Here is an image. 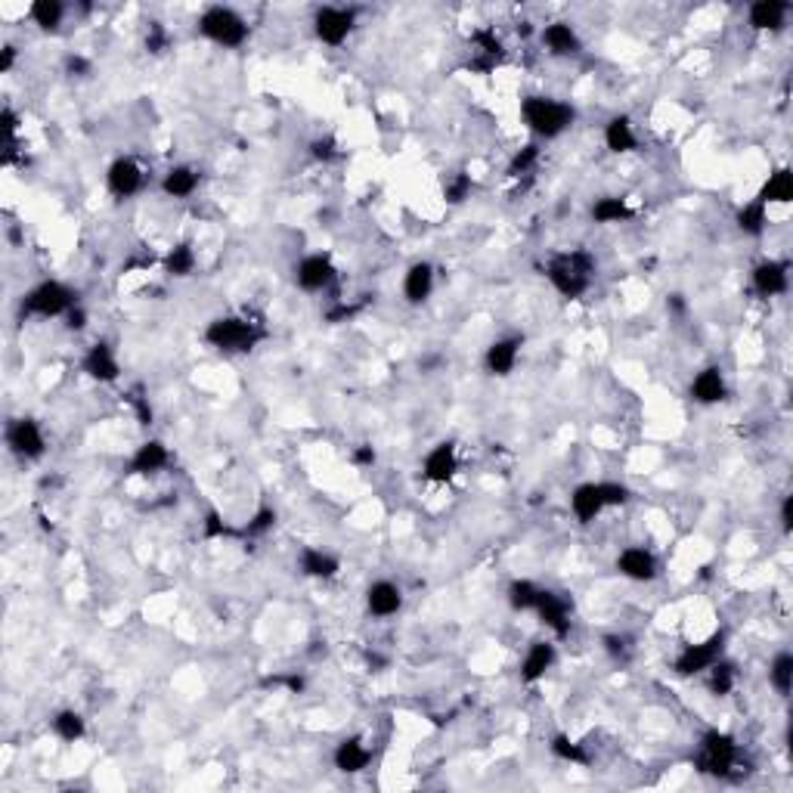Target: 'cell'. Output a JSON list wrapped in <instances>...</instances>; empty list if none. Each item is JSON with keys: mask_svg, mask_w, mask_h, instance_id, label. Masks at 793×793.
<instances>
[{"mask_svg": "<svg viewBox=\"0 0 793 793\" xmlns=\"http://www.w3.org/2000/svg\"><path fill=\"white\" fill-rule=\"evenodd\" d=\"M276 524H279V512L264 502V505H258V512L242 524V539H264L267 533L276 530Z\"/></svg>", "mask_w": 793, "mask_h": 793, "instance_id": "43", "label": "cell"}, {"mask_svg": "<svg viewBox=\"0 0 793 793\" xmlns=\"http://www.w3.org/2000/svg\"><path fill=\"white\" fill-rule=\"evenodd\" d=\"M168 465H171L168 443L158 440V437H149L131 453L128 465H124V474H131V478H155V474H162Z\"/></svg>", "mask_w": 793, "mask_h": 793, "instance_id": "20", "label": "cell"}, {"mask_svg": "<svg viewBox=\"0 0 793 793\" xmlns=\"http://www.w3.org/2000/svg\"><path fill=\"white\" fill-rule=\"evenodd\" d=\"M292 279L304 295H326L338 285V267L329 251H310L292 267Z\"/></svg>", "mask_w": 793, "mask_h": 793, "instance_id": "10", "label": "cell"}, {"mask_svg": "<svg viewBox=\"0 0 793 793\" xmlns=\"http://www.w3.org/2000/svg\"><path fill=\"white\" fill-rule=\"evenodd\" d=\"M202 539L205 543H230V539H242V527L230 524L220 509H208L202 518Z\"/></svg>", "mask_w": 793, "mask_h": 793, "instance_id": "40", "label": "cell"}, {"mask_svg": "<svg viewBox=\"0 0 793 793\" xmlns=\"http://www.w3.org/2000/svg\"><path fill=\"white\" fill-rule=\"evenodd\" d=\"M750 289L756 298L772 301L790 292V261L787 258H766L750 270Z\"/></svg>", "mask_w": 793, "mask_h": 793, "instance_id": "15", "label": "cell"}, {"mask_svg": "<svg viewBox=\"0 0 793 793\" xmlns=\"http://www.w3.org/2000/svg\"><path fill=\"white\" fill-rule=\"evenodd\" d=\"M666 310H670V313H676V316H682V313L688 310V301H685V295H679V292H673V295H666Z\"/></svg>", "mask_w": 793, "mask_h": 793, "instance_id": "57", "label": "cell"}, {"mask_svg": "<svg viewBox=\"0 0 793 793\" xmlns=\"http://www.w3.org/2000/svg\"><path fill=\"white\" fill-rule=\"evenodd\" d=\"M363 605H366V614L375 617V620H391L403 611L406 605V595L403 589L394 583V580H372L363 592Z\"/></svg>", "mask_w": 793, "mask_h": 793, "instance_id": "21", "label": "cell"}, {"mask_svg": "<svg viewBox=\"0 0 793 793\" xmlns=\"http://www.w3.org/2000/svg\"><path fill=\"white\" fill-rule=\"evenodd\" d=\"M419 474H422L425 484L447 487L459 474V447H456V440H437L434 447L422 456Z\"/></svg>", "mask_w": 793, "mask_h": 793, "instance_id": "14", "label": "cell"}, {"mask_svg": "<svg viewBox=\"0 0 793 793\" xmlns=\"http://www.w3.org/2000/svg\"><path fill=\"white\" fill-rule=\"evenodd\" d=\"M128 400H131V406H134V412H137V419H140V425H143V428L155 422V412H152V403H149V397H143L140 391H134Z\"/></svg>", "mask_w": 793, "mask_h": 793, "instance_id": "51", "label": "cell"}, {"mask_svg": "<svg viewBox=\"0 0 793 793\" xmlns=\"http://www.w3.org/2000/svg\"><path fill=\"white\" fill-rule=\"evenodd\" d=\"M62 320H66V329H69V332H84L87 323H90V313H87L84 304H78L75 310H69L66 316H62Z\"/></svg>", "mask_w": 793, "mask_h": 793, "instance_id": "55", "label": "cell"}, {"mask_svg": "<svg viewBox=\"0 0 793 793\" xmlns=\"http://www.w3.org/2000/svg\"><path fill=\"white\" fill-rule=\"evenodd\" d=\"M4 443L7 450L19 459V462H41L47 456V437L38 419L31 416H19L10 419L4 428Z\"/></svg>", "mask_w": 793, "mask_h": 793, "instance_id": "11", "label": "cell"}, {"mask_svg": "<svg viewBox=\"0 0 793 793\" xmlns=\"http://www.w3.org/2000/svg\"><path fill=\"white\" fill-rule=\"evenodd\" d=\"M549 753L558 759V763H567V766H592V753L586 750V744L570 738L567 732H555L549 738Z\"/></svg>", "mask_w": 793, "mask_h": 793, "instance_id": "37", "label": "cell"}, {"mask_svg": "<svg viewBox=\"0 0 793 793\" xmlns=\"http://www.w3.org/2000/svg\"><path fill=\"white\" fill-rule=\"evenodd\" d=\"M81 372L97 385H115L121 378V360L115 354L112 341H106V338L93 341L81 357Z\"/></svg>", "mask_w": 793, "mask_h": 793, "instance_id": "16", "label": "cell"}, {"mask_svg": "<svg viewBox=\"0 0 793 793\" xmlns=\"http://www.w3.org/2000/svg\"><path fill=\"white\" fill-rule=\"evenodd\" d=\"M778 524H781V533H784V536L793 533V496H790V493L781 496V505H778Z\"/></svg>", "mask_w": 793, "mask_h": 793, "instance_id": "54", "label": "cell"}, {"mask_svg": "<svg viewBox=\"0 0 793 793\" xmlns=\"http://www.w3.org/2000/svg\"><path fill=\"white\" fill-rule=\"evenodd\" d=\"M28 19L35 22L44 35H56L62 22H66V4H62V0H35V4L28 7Z\"/></svg>", "mask_w": 793, "mask_h": 793, "instance_id": "38", "label": "cell"}, {"mask_svg": "<svg viewBox=\"0 0 793 793\" xmlns=\"http://www.w3.org/2000/svg\"><path fill=\"white\" fill-rule=\"evenodd\" d=\"M707 676V691L713 694V697H728L732 694L735 688H738V676H741V670H738V663L732 660V657H719L710 670L704 673Z\"/></svg>", "mask_w": 793, "mask_h": 793, "instance_id": "36", "label": "cell"}, {"mask_svg": "<svg viewBox=\"0 0 793 793\" xmlns=\"http://www.w3.org/2000/svg\"><path fill=\"white\" fill-rule=\"evenodd\" d=\"M521 121L536 140H558L577 121V109L567 100L546 97V93H527L521 100Z\"/></svg>", "mask_w": 793, "mask_h": 793, "instance_id": "3", "label": "cell"}, {"mask_svg": "<svg viewBox=\"0 0 793 793\" xmlns=\"http://www.w3.org/2000/svg\"><path fill=\"white\" fill-rule=\"evenodd\" d=\"M539 44H543V50L552 59H577V56H583V38H580L577 25H570L564 19H555V22L539 28Z\"/></svg>", "mask_w": 793, "mask_h": 793, "instance_id": "19", "label": "cell"}, {"mask_svg": "<svg viewBox=\"0 0 793 793\" xmlns=\"http://www.w3.org/2000/svg\"><path fill=\"white\" fill-rule=\"evenodd\" d=\"M790 4L787 0H753L747 7V25L753 31H769V35H778V31L787 28L790 19Z\"/></svg>", "mask_w": 793, "mask_h": 793, "instance_id": "29", "label": "cell"}, {"mask_svg": "<svg viewBox=\"0 0 793 793\" xmlns=\"http://www.w3.org/2000/svg\"><path fill=\"white\" fill-rule=\"evenodd\" d=\"M357 19H360V10L357 7H316L313 10V38L320 41L323 47H344L351 41V35L357 31Z\"/></svg>", "mask_w": 793, "mask_h": 793, "instance_id": "8", "label": "cell"}, {"mask_svg": "<svg viewBox=\"0 0 793 793\" xmlns=\"http://www.w3.org/2000/svg\"><path fill=\"white\" fill-rule=\"evenodd\" d=\"M437 289V267L431 261H412L403 273L400 292L409 307H422Z\"/></svg>", "mask_w": 793, "mask_h": 793, "instance_id": "25", "label": "cell"}, {"mask_svg": "<svg viewBox=\"0 0 793 793\" xmlns=\"http://www.w3.org/2000/svg\"><path fill=\"white\" fill-rule=\"evenodd\" d=\"M589 217L598 227H614V224H629V220H636V208H632L629 199H623V196H598L589 205Z\"/></svg>", "mask_w": 793, "mask_h": 793, "instance_id": "32", "label": "cell"}, {"mask_svg": "<svg viewBox=\"0 0 793 793\" xmlns=\"http://www.w3.org/2000/svg\"><path fill=\"white\" fill-rule=\"evenodd\" d=\"M567 505H570V512H574L577 524H583V527L595 524L601 515L608 512L605 493H601V481H583V484H577L574 490H570V496H567Z\"/></svg>", "mask_w": 793, "mask_h": 793, "instance_id": "26", "label": "cell"}, {"mask_svg": "<svg viewBox=\"0 0 793 793\" xmlns=\"http://www.w3.org/2000/svg\"><path fill=\"white\" fill-rule=\"evenodd\" d=\"M106 189L115 199H134L146 189V171L134 155H118L106 168Z\"/></svg>", "mask_w": 793, "mask_h": 793, "instance_id": "13", "label": "cell"}, {"mask_svg": "<svg viewBox=\"0 0 793 793\" xmlns=\"http://www.w3.org/2000/svg\"><path fill=\"white\" fill-rule=\"evenodd\" d=\"M601 140H605V149L611 155H632L639 149V134L636 124L626 112H617L605 121V131H601Z\"/></svg>", "mask_w": 793, "mask_h": 793, "instance_id": "30", "label": "cell"}, {"mask_svg": "<svg viewBox=\"0 0 793 793\" xmlns=\"http://www.w3.org/2000/svg\"><path fill=\"white\" fill-rule=\"evenodd\" d=\"M558 663V645L552 639H536L527 645L521 663H518V679L521 685H536L549 676V670Z\"/></svg>", "mask_w": 793, "mask_h": 793, "instance_id": "22", "label": "cell"}, {"mask_svg": "<svg viewBox=\"0 0 793 793\" xmlns=\"http://www.w3.org/2000/svg\"><path fill=\"white\" fill-rule=\"evenodd\" d=\"M595 273H598V261L589 248L555 251V255L543 264V276L549 279V285L564 301L586 298L589 289L595 285Z\"/></svg>", "mask_w": 793, "mask_h": 793, "instance_id": "2", "label": "cell"}, {"mask_svg": "<svg viewBox=\"0 0 793 793\" xmlns=\"http://www.w3.org/2000/svg\"><path fill=\"white\" fill-rule=\"evenodd\" d=\"M363 307L360 304H344V301H335L332 310H326V320L329 323H347V320H354V316L360 313Z\"/></svg>", "mask_w": 793, "mask_h": 793, "instance_id": "52", "label": "cell"}, {"mask_svg": "<svg viewBox=\"0 0 793 793\" xmlns=\"http://www.w3.org/2000/svg\"><path fill=\"white\" fill-rule=\"evenodd\" d=\"M601 493H605L608 509H623V505L632 502V490L623 481H601Z\"/></svg>", "mask_w": 793, "mask_h": 793, "instance_id": "48", "label": "cell"}, {"mask_svg": "<svg viewBox=\"0 0 793 793\" xmlns=\"http://www.w3.org/2000/svg\"><path fill=\"white\" fill-rule=\"evenodd\" d=\"M375 459H378V453H375L372 443H357V447L351 450V462H354L357 468H372Z\"/></svg>", "mask_w": 793, "mask_h": 793, "instance_id": "53", "label": "cell"}, {"mask_svg": "<svg viewBox=\"0 0 793 793\" xmlns=\"http://www.w3.org/2000/svg\"><path fill=\"white\" fill-rule=\"evenodd\" d=\"M539 583L527 580V577H515L509 586H505V601H509V608L515 614H533L536 608V598H539Z\"/></svg>", "mask_w": 793, "mask_h": 793, "instance_id": "39", "label": "cell"}, {"mask_svg": "<svg viewBox=\"0 0 793 793\" xmlns=\"http://www.w3.org/2000/svg\"><path fill=\"white\" fill-rule=\"evenodd\" d=\"M468 41H471V47H474V56H471V62H468V69H471V72L490 75V72H496L499 66H505V62H509V50H505V41L499 38V31H496L493 25L474 28Z\"/></svg>", "mask_w": 793, "mask_h": 793, "instance_id": "12", "label": "cell"}, {"mask_svg": "<svg viewBox=\"0 0 793 793\" xmlns=\"http://www.w3.org/2000/svg\"><path fill=\"white\" fill-rule=\"evenodd\" d=\"M295 567L298 574L307 577V580H320V583H329V580H338L341 577V558L323 546H301L298 549V558H295Z\"/></svg>", "mask_w": 793, "mask_h": 793, "instance_id": "23", "label": "cell"}, {"mask_svg": "<svg viewBox=\"0 0 793 793\" xmlns=\"http://www.w3.org/2000/svg\"><path fill=\"white\" fill-rule=\"evenodd\" d=\"M601 648H605V654L614 663H629V657H632V639L623 636V632H608V636H601Z\"/></svg>", "mask_w": 793, "mask_h": 793, "instance_id": "45", "label": "cell"}, {"mask_svg": "<svg viewBox=\"0 0 793 793\" xmlns=\"http://www.w3.org/2000/svg\"><path fill=\"white\" fill-rule=\"evenodd\" d=\"M725 651H728V629L722 626V629L710 632L707 639L685 645V648L673 657V666H670V670H673V676H679V679H697V676H704L719 657H725Z\"/></svg>", "mask_w": 793, "mask_h": 793, "instance_id": "7", "label": "cell"}, {"mask_svg": "<svg viewBox=\"0 0 793 793\" xmlns=\"http://www.w3.org/2000/svg\"><path fill=\"white\" fill-rule=\"evenodd\" d=\"M332 766L341 775H363L372 766V747L360 735H347L332 750Z\"/></svg>", "mask_w": 793, "mask_h": 793, "instance_id": "27", "label": "cell"}, {"mask_svg": "<svg viewBox=\"0 0 793 793\" xmlns=\"http://www.w3.org/2000/svg\"><path fill=\"white\" fill-rule=\"evenodd\" d=\"M769 685L778 697H790L793 691V654L787 648H781L772 660H769Z\"/></svg>", "mask_w": 793, "mask_h": 793, "instance_id": "41", "label": "cell"}, {"mask_svg": "<svg viewBox=\"0 0 793 793\" xmlns=\"http://www.w3.org/2000/svg\"><path fill=\"white\" fill-rule=\"evenodd\" d=\"M264 685H267V688H285L289 694H301L307 682H304V676H298V673H279V676H267Z\"/></svg>", "mask_w": 793, "mask_h": 793, "instance_id": "50", "label": "cell"}, {"mask_svg": "<svg viewBox=\"0 0 793 793\" xmlns=\"http://www.w3.org/2000/svg\"><path fill=\"white\" fill-rule=\"evenodd\" d=\"M536 620L543 623L555 642H567L570 632H574V598L567 592H558V589H539V598H536V608H533Z\"/></svg>", "mask_w": 793, "mask_h": 793, "instance_id": "9", "label": "cell"}, {"mask_svg": "<svg viewBox=\"0 0 793 793\" xmlns=\"http://www.w3.org/2000/svg\"><path fill=\"white\" fill-rule=\"evenodd\" d=\"M16 59H19L16 44H4V47H0V75H10L16 69Z\"/></svg>", "mask_w": 793, "mask_h": 793, "instance_id": "56", "label": "cell"}, {"mask_svg": "<svg viewBox=\"0 0 793 793\" xmlns=\"http://www.w3.org/2000/svg\"><path fill=\"white\" fill-rule=\"evenodd\" d=\"M267 338H270V332H267L261 316L245 313V310L242 313H220V316H214V320H208V326L202 332V341L211 347V351L227 354V357H245Z\"/></svg>", "mask_w": 793, "mask_h": 793, "instance_id": "1", "label": "cell"}, {"mask_svg": "<svg viewBox=\"0 0 793 793\" xmlns=\"http://www.w3.org/2000/svg\"><path fill=\"white\" fill-rule=\"evenodd\" d=\"M688 400L697 406H719L728 400V382L722 366L710 363L701 372H694V378L688 382Z\"/></svg>", "mask_w": 793, "mask_h": 793, "instance_id": "24", "label": "cell"}, {"mask_svg": "<svg viewBox=\"0 0 793 793\" xmlns=\"http://www.w3.org/2000/svg\"><path fill=\"white\" fill-rule=\"evenodd\" d=\"M310 158H313V162H320V165L338 162L341 149H338L335 137H316V140H310Z\"/></svg>", "mask_w": 793, "mask_h": 793, "instance_id": "47", "label": "cell"}, {"mask_svg": "<svg viewBox=\"0 0 793 793\" xmlns=\"http://www.w3.org/2000/svg\"><path fill=\"white\" fill-rule=\"evenodd\" d=\"M521 351H524V335H518V332L499 335L496 341L487 344V351H484V372L493 378H509L521 360Z\"/></svg>", "mask_w": 793, "mask_h": 793, "instance_id": "18", "label": "cell"}, {"mask_svg": "<svg viewBox=\"0 0 793 793\" xmlns=\"http://www.w3.org/2000/svg\"><path fill=\"white\" fill-rule=\"evenodd\" d=\"M199 186H202V171L196 165H186V162L171 165L162 174V180H158V189H162V196L165 199H177V202L193 199L199 193Z\"/></svg>", "mask_w": 793, "mask_h": 793, "instance_id": "28", "label": "cell"}, {"mask_svg": "<svg viewBox=\"0 0 793 793\" xmlns=\"http://www.w3.org/2000/svg\"><path fill=\"white\" fill-rule=\"evenodd\" d=\"M158 267L165 270V276H171V279H189V276H196V270H199V255H196V248H193V242H186V239H180V242H174L162 258H158Z\"/></svg>", "mask_w": 793, "mask_h": 793, "instance_id": "31", "label": "cell"}, {"mask_svg": "<svg viewBox=\"0 0 793 793\" xmlns=\"http://www.w3.org/2000/svg\"><path fill=\"white\" fill-rule=\"evenodd\" d=\"M738 766H741V744L732 732H725V728H707V732L697 738L694 769L701 775L728 781L738 775Z\"/></svg>", "mask_w": 793, "mask_h": 793, "instance_id": "4", "label": "cell"}, {"mask_svg": "<svg viewBox=\"0 0 793 793\" xmlns=\"http://www.w3.org/2000/svg\"><path fill=\"white\" fill-rule=\"evenodd\" d=\"M530 31H533L530 22H521V25H518V38H530Z\"/></svg>", "mask_w": 793, "mask_h": 793, "instance_id": "58", "label": "cell"}, {"mask_svg": "<svg viewBox=\"0 0 793 793\" xmlns=\"http://www.w3.org/2000/svg\"><path fill=\"white\" fill-rule=\"evenodd\" d=\"M196 35L214 47H224V50H239L248 44L251 38V25L248 19L233 10V7H224V4H211L199 13L196 19Z\"/></svg>", "mask_w": 793, "mask_h": 793, "instance_id": "6", "label": "cell"}, {"mask_svg": "<svg viewBox=\"0 0 793 793\" xmlns=\"http://www.w3.org/2000/svg\"><path fill=\"white\" fill-rule=\"evenodd\" d=\"M165 50H171V31L162 22H149V28H146V53L162 56Z\"/></svg>", "mask_w": 793, "mask_h": 793, "instance_id": "46", "label": "cell"}, {"mask_svg": "<svg viewBox=\"0 0 793 793\" xmlns=\"http://www.w3.org/2000/svg\"><path fill=\"white\" fill-rule=\"evenodd\" d=\"M756 199L763 202V205H790L793 202V171L790 168H775L763 186H759V193Z\"/></svg>", "mask_w": 793, "mask_h": 793, "instance_id": "35", "label": "cell"}, {"mask_svg": "<svg viewBox=\"0 0 793 793\" xmlns=\"http://www.w3.org/2000/svg\"><path fill=\"white\" fill-rule=\"evenodd\" d=\"M614 570L629 583H654L660 577V558L648 546H626L617 552Z\"/></svg>", "mask_w": 793, "mask_h": 793, "instance_id": "17", "label": "cell"}, {"mask_svg": "<svg viewBox=\"0 0 793 793\" xmlns=\"http://www.w3.org/2000/svg\"><path fill=\"white\" fill-rule=\"evenodd\" d=\"M50 732L62 741V744H78L87 738V719L84 713H78L75 707H62L50 716Z\"/></svg>", "mask_w": 793, "mask_h": 793, "instance_id": "34", "label": "cell"}, {"mask_svg": "<svg viewBox=\"0 0 793 793\" xmlns=\"http://www.w3.org/2000/svg\"><path fill=\"white\" fill-rule=\"evenodd\" d=\"M539 158H543V146L539 143H524L512 158H509V165H505V177H530L539 165Z\"/></svg>", "mask_w": 793, "mask_h": 793, "instance_id": "42", "label": "cell"}, {"mask_svg": "<svg viewBox=\"0 0 793 793\" xmlns=\"http://www.w3.org/2000/svg\"><path fill=\"white\" fill-rule=\"evenodd\" d=\"M735 227L747 239H763L766 230H769V205H763V202L753 196L750 202H744L735 211Z\"/></svg>", "mask_w": 793, "mask_h": 793, "instance_id": "33", "label": "cell"}, {"mask_svg": "<svg viewBox=\"0 0 793 793\" xmlns=\"http://www.w3.org/2000/svg\"><path fill=\"white\" fill-rule=\"evenodd\" d=\"M81 304V292L62 279H41L19 298V320H62Z\"/></svg>", "mask_w": 793, "mask_h": 793, "instance_id": "5", "label": "cell"}, {"mask_svg": "<svg viewBox=\"0 0 793 793\" xmlns=\"http://www.w3.org/2000/svg\"><path fill=\"white\" fill-rule=\"evenodd\" d=\"M62 72H66L69 78H90L93 75V62L81 53H69L66 59H62Z\"/></svg>", "mask_w": 793, "mask_h": 793, "instance_id": "49", "label": "cell"}, {"mask_svg": "<svg viewBox=\"0 0 793 793\" xmlns=\"http://www.w3.org/2000/svg\"><path fill=\"white\" fill-rule=\"evenodd\" d=\"M474 193V180L468 171H453L443 180V202L447 205H465Z\"/></svg>", "mask_w": 793, "mask_h": 793, "instance_id": "44", "label": "cell"}]
</instances>
